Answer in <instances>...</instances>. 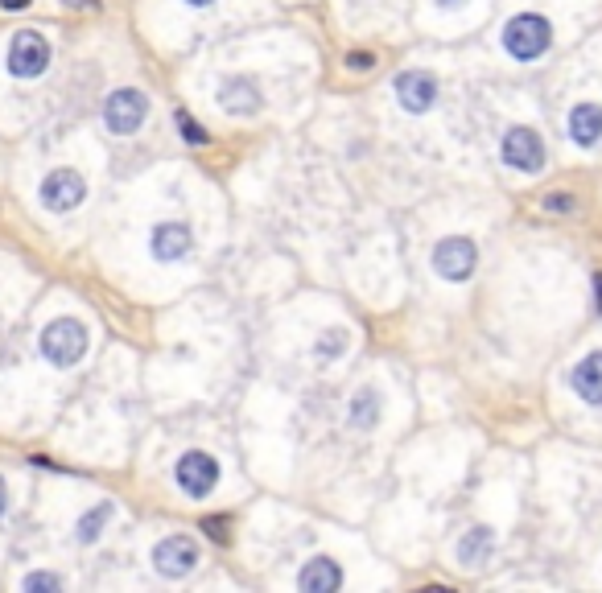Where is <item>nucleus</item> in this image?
I'll return each mask as SVG.
<instances>
[{
  "mask_svg": "<svg viewBox=\"0 0 602 593\" xmlns=\"http://www.w3.org/2000/svg\"><path fill=\"white\" fill-rule=\"evenodd\" d=\"M174 120H178V132H182L186 145H207V141H211V136L203 132V124H198L190 112H174Z\"/></svg>",
  "mask_w": 602,
  "mask_h": 593,
  "instance_id": "obj_20",
  "label": "nucleus"
},
{
  "mask_svg": "<svg viewBox=\"0 0 602 593\" xmlns=\"http://www.w3.org/2000/svg\"><path fill=\"white\" fill-rule=\"evenodd\" d=\"M570 388H574L586 404H602V351L586 355V359L570 371Z\"/></svg>",
  "mask_w": 602,
  "mask_h": 593,
  "instance_id": "obj_14",
  "label": "nucleus"
},
{
  "mask_svg": "<svg viewBox=\"0 0 602 593\" xmlns=\"http://www.w3.org/2000/svg\"><path fill=\"white\" fill-rule=\"evenodd\" d=\"M376 416H380L376 392H372V388L355 392V400H351V425H355V429H372V425H376Z\"/></svg>",
  "mask_w": 602,
  "mask_h": 593,
  "instance_id": "obj_17",
  "label": "nucleus"
},
{
  "mask_svg": "<svg viewBox=\"0 0 602 593\" xmlns=\"http://www.w3.org/2000/svg\"><path fill=\"white\" fill-rule=\"evenodd\" d=\"M9 511V486H5V478H0V515Z\"/></svg>",
  "mask_w": 602,
  "mask_h": 593,
  "instance_id": "obj_26",
  "label": "nucleus"
},
{
  "mask_svg": "<svg viewBox=\"0 0 602 593\" xmlns=\"http://www.w3.org/2000/svg\"><path fill=\"white\" fill-rule=\"evenodd\" d=\"M396 99H400V108L421 116L433 108V99H438V83H433V75L425 71H405V75H396Z\"/></svg>",
  "mask_w": 602,
  "mask_h": 593,
  "instance_id": "obj_11",
  "label": "nucleus"
},
{
  "mask_svg": "<svg viewBox=\"0 0 602 593\" xmlns=\"http://www.w3.org/2000/svg\"><path fill=\"white\" fill-rule=\"evenodd\" d=\"M38 198H42L46 211H54V215H71L75 206H83V198H87V182L79 178L75 169H54V173H46V178H42Z\"/></svg>",
  "mask_w": 602,
  "mask_h": 593,
  "instance_id": "obj_5",
  "label": "nucleus"
},
{
  "mask_svg": "<svg viewBox=\"0 0 602 593\" xmlns=\"http://www.w3.org/2000/svg\"><path fill=\"white\" fill-rule=\"evenodd\" d=\"M145 116H149V99L137 87H120V91H112L104 99V124L116 136H132L145 124Z\"/></svg>",
  "mask_w": 602,
  "mask_h": 593,
  "instance_id": "obj_4",
  "label": "nucleus"
},
{
  "mask_svg": "<svg viewBox=\"0 0 602 593\" xmlns=\"http://www.w3.org/2000/svg\"><path fill=\"white\" fill-rule=\"evenodd\" d=\"M570 136L578 145H598V136H602V108L598 103H578V108L570 112Z\"/></svg>",
  "mask_w": 602,
  "mask_h": 593,
  "instance_id": "obj_15",
  "label": "nucleus"
},
{
  "mask_svg": "<svg viewBox=\"0 0 602 593\" xmlns=\"http://www.w3.org/2000/svg\"><path fill=\"white\" fill-rule=\"evenodd\" d=\"M541 206H545V211H553V215H570L574 206H578V198H574V194H565V190H553V194L541 198Z\"/></svg>",
  "mask_w": 602,
  "mask_h": 593,
  "instance_id": "obj_22",
  "label": "nucleus"
},
{
  "mask_svg": "<svg viewBox=\"0 0 602 593\" xmlns=\"http://www.w3.org/2000/svg\"><path fill=\"white\" fill-rule=\"evenodd\" d=\"M9 75L13 79H42L46 66H50V42L33 29H17L13 42H9Z\"/></svg>",
  "mask_w": 602,
  "mask_h": 593,
  "instance_id": "obj_3",
  "label": "nucleus"
},
{
  "mask_svg": "<svg viewBox=\"0 0 602 593\" xmlns=\"http://www.w3.org/2000/svg\"><path fill=\"white\" fill-rule=\"evenodd\" d=\"M297 585L306 593H330L343 585V569L330 561V556H314V561H306V569L297 573Z\"/></svg>",
  "mask_w": 602,
  "mask_h": 593,
  "instance_id": "obj_13",
  "label": "nucleus"
},
{
  "mask_svg": "<svg viewBox=\"0 0 602 593\" xmlns=\"http://www.w3.org/2000/svg\"><path fill=\"white\" fill-rule=\"evenodd\" d=\"M42 355L54 367H75L87 355V326L79 318H58L42 330Z\"/></svg>",
  "mask_w": 602,
  "mask_h": 593,
  "instance_id": "obj_2",
  "label": "nucleus"
},
{
  "mask_svg": "<svg viewBox=\"0 0 602 593\" xmlns=\"http://www.w3.org/2000/svg\"><path fill=\"white\" fill-rule=\"evenodd\" d=\"M203 532H207L211 540L227 544V515H207V519H203Z\"/></svg>",
  "mask_w": 602,
  "mask_h": 593,
  "instance_id": "obj_23",
  "label": "nucleus"
},
{
  "mask_svg": "<svg viewBox=\"0 0 602 593\" xmlns=\"http://www.w3.org/2000/svg\"><path fill=\"white\" fill-rule=\"evenodd\" d=\"M21 585H25L29 593H54V589H62V577H58V573H29Z\"/></svg>",
  "mask_w": 602,
  "mask_h": 593,
  "instance_id": "obj_21",
  "label": "nucleus"
},
{
  "mask_svg": "<svg viewBox=\"0 0 602 593\" xmlns=\"http://www.w3.org/2000/svg\"><path fill=\"white\" fill-rule=\"evenodd\" d=\"M112 519V503H99L95 511H87L83 519H79V544H91V540H99V532H104V523Z\"/></svg>",
  "mask_w": 602,
  "mask_h": 593,
  "instance_id": "obj_18",
  "label": "nucleus"
},
{
  "mask_svg": "<svg viewBox=\"0 0 602 593\" xmlns=\"http://www.w3.org/2000/svg\"><path fill=\"white\" fill-rule=\"evenodd\" d=\"M198 561H203V552H198V544H194L190 536H165V540L153 548V569H157L161 577H170V581L190 577V573L198 569Z\"/></svg>",
  "mask_w": 602,
  "mask_h": 593,
  "instance_id": "obj_6",
  "label": "nucleus"
},
{
  "mask_svg": "<svg viewBox=\"0 0 602 593\" xmlns=\"http://www.w3.org/2000/svg\"><path fill=\"white\" fill-rule=\"evenodd\" d=\"M71 9H99V0H66Z\"/></svg>",
  "mask_w": 602,
  "mask_h": 593,
  "instance_id": "obj_27",
  "label": "nucleus"
},
{
  "mask_svg": "<svg viewBox=\"0 0 602 593\" xmlns=\"http://www.w3.org/2000/svg\"><path fill=\"white\" fill-rule=\"evenodd\" d=\"M219 108H223L227 116H252V112H260V91H256V83H252V79H227V83L219 87Z\"/></svg>",
  "mask_w": 602,
  "mask_h": 593,
  "instance_id": "obj_12",
  "label": "nucleus"
},
{
  "mask_svg": "<svg viewBox=\"0 0 602 593\" xmlns=\"http://www.w3.org/2000/svg\"><path fill=\"white\" fill-rule=\"evenodd\" d=\"M504 161L520 173H537L545 165V149H541V136L532 128H508L504 132V145H499Z\"/></svg>",
  "mask_w": 602,
  "mask_h": 593,
  "instance_id": "obj_9",
  "label": "nucleus"
},
{
  "mask_svg": "<svg viewBox=\"0 0 602 593\" xmlns=\"http://www.w3.org/2000/svg\"><path fill=\"white\" fill-rule=\"evenodd\" d=\"M347 66H351V71H372L376 58L367 54V50H355V54H347Z\"/></svg>",
  "mask_w": 602,
  "mask_h": 593,
  "instance_id": "obj_24",
  "label": "nucleus"
},
{
  "mask_svg": "<svg viewBox=\"0 0 602 593\" xmlns=\"http://www.w3.org/2000/svg\"><path fill=\"white\" fill-rule=\"evenodd\" d=\"M438 5H446V9H454V5H462V0H438Z\"/></svg>",
  "mask_w": 602,
  "mask_h": 593,
  "instance_id": "obj_30",
  "label": "nucleus"
},
{
  "mask_svg": "<svg viewBox=\"0 0 602 593\" xmlns=\"http://www.w3.org/2000/svg\"><path fill=\"white\" fill-rule=\"evenodd\" d=\"M475 264H479V248L462 235H450L433 248V268H438V276H446V281H466V276H475Z\"/></svg>",
  "mask_w": 602,
  "mask_h": 593,
  "instance_id": "obj_8",
  "label": "nucleus"
},
{
  "mask_svg": "<svg viewBox=\"0 0 602 593\" xmlns=\"http://www.w3.org/2000/svg\"><path fill=\"white\" fill-rule=\"evenodd\" d=\"M190 248H194V235H190L186 223H157L153 235H149V252H153V260H161V264L186 260Z\"/></svg>",
  "mask_w": 602,
  "mask_h": 593,
  "instance_id": "obj_10",
  "label": "nucleus"
},
{
  "mask_svg": "<svg viewBox=\"0 0 602 593\" xmlns=\"http://www.w3.org/2000/svg\"><path fill=\"white\" fill-rule=\"evenodd\" d=\"M491 544H495L491 528H471V532H466V536L458 540V565H466V569L483 565L487 556H491Z\"/></svg>",
  "mask_w": 602,
  "mask_h": 593,
  "instance_id": "obj_16",
  "label": "nucleus"
},
{
  "mask_svg": "<svg viewBox=\"0 0 602 593\" xmlns=\"http://www.w3.org/2000/svg\"><path fill=\"white\" fill-rule=\"evenodd\" d=\"M347 351V330H339V326H334V330H326L322 338H318V359H334V355H343Z\"/></svg>",
  "mask_w": 602,
  "mask_h": 593,
  "instance_id": "obj_19",
  "label": "nucleus"
},
{
  "mask_svg": "<svg viewBox=\"0 0 602 593\" xmlns=\"http://www.w3.org/2000/svg\"><path fill=\"white\" fill-rule=\"evenodd\" d=\"M174 478H178V486L190 499H207L215 491V482H219V462L211 458V453L190 449V453H182V458H178Z\"/></svg>",
  "mask_w": 602,
  "mask_h": 593,
  "instance_id": "obj_7",
  "label": "nucleus"
},
{
  "mask_svg": "<svg viewBox=\"0 0 602 593\" xmlns=\"http://www.w3.org/2000/svg\"><path fill=\"white\" fill-rule=\"evenodd\" d=\"M553 46V25L537 13H520L504 25V50L520 62H532V58H541L545 50Z\"/></svg>",
  "mask_w": 602,
  "mask_h": 593,
  "instance_id": "obj_1",
  "label": "nucleus"
},
{
  "mask_svg": "<svg viewBox=\"0 0 602 593\" xmlns=\"http://www.w3.org/2000/svg\"><path fill=\"white\" fill-rule=\"evenodd\" d=\"M0 9H9V13H21V9H29V0H0Z\"/></svg>",
  "mask_w": 602,
  "mask_h": 593,
  "instance_id": "obj_25",
  "label": "nucleus"
},
{
  "mask_svg": "<svg viewBox=\"0 0 602 593\" xmlns=\"http://www.w3.org/2000/svg\"><path fill=\"white\" fill-rule=\"evenodd\" d=\"M594 293H598V305H602V272L594 276Z\"/></svg>",
  "mask_w": 602,
  "mask_h": 593,
  "instance_id": "obj_28",
  "label": "nucleus"
},
{
  "mask_svg": "<svg viewBox=\"0 0 602 593\" xmlns=\"http://www.w3.org/2000/svg\"><path fill=\"white\" fill-rule=\"evenodd\" d=\"M186 5H194V9H203V5H211V0H186Z\"/></svg>",
  "mask_w": 602,
  "mask_h": 593,
  "instance_id": "obj_29",
  "label": "nucleus"
}]
</instances>
